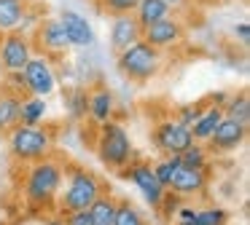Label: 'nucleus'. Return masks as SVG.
<instances>
[{"instance_id": "nucleus-25", "label": "nucleus", "mask_w": 250, "mask_h": 225, "mask_svg": "<svg viewBox=\"0 0 250 225\" xmlns=\"http://www.w3.org/2000/svg\"><path fill=\"white\" fill-rule=\"evenodd\" d=\"M180 166H188V169H207V150L202 142H191L183 153H178Z\"/></svg>"}, {"instance_id": "nucleus-34", "label": "nucleus", "mask_w": 250, "mask_h": 225, "mask_svg": "<svg viewBox=\"0 0 250 225\" xmlns=\"http://www.w3.org/2000/svg\"><path fill=\"white\" fill-rule=\"evenodd\" d=\"M231 35L237 38L242 46H248V43H250V24H248V21H239V24H234Z\"/></svg>"}, {"instance_id": "nucleus-37", "label": "nucleus", "mask_w": 250, "mask_h": 225, "mask_svg": "<svg viewBox=\"0 0 250 225\" xmlns=\"http://www.w3.org/2000/svg\"><path fill=\"white\" fill-rule=\"evenodd\" d=\"M46 225H65V220H49Z\"/></svg>"}, {"instance_id": "nucleus-22", "label": "nucleus", "mask_w": 250, "mask_h": 225, "mask_svg": "<svg viewBox=\"0 0 250 225\" xmlns=\"http://www.w3.org/2000/svg\"><path fill=\"white\" fill-rule=\"evenodd\" d=\"M19 110H22V99L14 94L0 96V131H11L19 123Z\"/></svg>"}, {"instance_id": "nucleus-23", "label": "nucleus", "mask_w": 250, "mask_h": 225, "mask_svg": "<svg viewBox=\"0 0 250 225\" xmlns=\"http://www.w3.org/2000/svg\"><path fill=\"white\" fill-rule=\"evenodd\" d=\"M89 217H92V225H113L116 201L110 196H100L97 201L89 206Z\"/></svg>"}, {"instance_id": "nucleus-35", "label": "nucleus", "mask_w": 250, "mask_h": 225, "mask_svg": "<svg viewBox=\"0 0 250 225\" xmlns=\"http://www.w3.org/2000/svg\"><path fill=\"white\" fill-rule=\"evenodd\" d=\"M164 3H167L169 5V8H172V14H178V11H186V8H188V0H164Z\"/></svg>"}, {"instance_id": "nucleus-13", "label": "nucleus", "mask_w": 250, "mask_h": 225, "mask_svg": "<svg viewBox=\"0 0 250 225\" xmlns=\"http://www.w3.org/2000/svg\"><path fill=\"white\" fill-rule=\"evenodd\" d=\"M245 137H248V126L234 121V118H229V115H223L221 123L215 126V131H212V137L207 139V145L212 150H218V153H226V150L239 148L245 142Z\"/></svg>"}, {"instance_id": "nucleus-26", "label": "nucleus", "mask_w": 250, "mask_h": 225, "mask_svg": "<svg viewBox=\"0 0 250 225\" xmlns=\"http://www.w3.org/2000/svg\"><path fill=\"white\" fill-rule=\"evenodd\" d=\"M113 225H148V223H146V217H143V214L132 206V204L121 201V204H116Z\"/></svg>"}, {"instance_id": "nucleus-19", "label": "nucleus", "mask_w": 250, "mask_h": 225, "mask_svg": "<svg viewBox=\"0 0 250 225\" xmlns=\"http://www.w3.org/2000/svg\"><path fill=\"white\" fill-rule=\"evenodd\" d=\"M27 8V0H0V32H19Z\"/></svg>"}, {"instance_id": "nucleus-29", "label": "nucleus", "mask_w": 250, "mask_h": 225, "mask_svg": "<svg viewBox=\"0 0 250 225\" xmlns=\"http://www.w3.org/2000/svg\"><path fill=\"white\" fill-rule=\"evenodd\" d=\"M67 105H70V115L73 118H83L89 107V91L83 89H73L70 96H67Z\"/></svg>"}, {"instance_id": "nucleus-11", "label": "nucleus", "mask_w": 250, "mask_h": 225, "mask_svg": "<svg viewBox=\"0 0 250 225\" xmlns=\"http://www.w3.org/2000/svg\"><path fill=\"white\" fill-rule=\"evenodd\" d=\"M35 43L41 46V51L46 56H62L70 51V40H67L65 30H62L60 19H43L35 27Z\"/></svg>"}, {"instance_id": "nucleus-7", "label": "nucleus", "mask_w": 250, "mask_h": 225, "mask_svg": "<svg viewBox=\"0 0 250 225\" xmlns=\"http://www.w3.org/2000/svg\"><path fill=\"white\" fill-rule=\"evenodd\" d=\"M33 56V38L24 32H3L0 35V67L6 73H22Z\"/></svg>"}, {"instance_id": "nucleus-21", "label": "nucleus", "mask_w": 250, "mask_h": 225, "mask_svg": "<svg viewBox=\"0 0 250 225\" xmlns=\"http://www.w3.org/2000/svg\"><path fill=\"white\" fill-rule=\"evenodd\" d=\"M49 112V105H46L43 96H27L22 99V110H19V123H27V126H41Z\"/></svg>"}, {"instance_id": "nucleus-20", "label": "nucleus", "mask_w": 250, "mask_h": 225, "mask_svg": "<svg viewBox=\"0 0 250 225\" xmlns=\"http://www.w3.org/2000/svg\"><path fill=\"white\" fill-rule=\"evenodd\" d=\"M169 14H172V8L164 0H137L135 11H132V16H135V21L140 27H148V24H153V21L164 19Z\"/></svg>"}, {"instance_id": "nucleus-4", "label": "nucleus", "mask_w": 250, "mask_h": 225, "mask_svg": "<svg viewBox=\"0 0 250 225\" xmlns=\"http://www.w3.org/2000/svg\"><path fill=\"white\" fill-rule=\"evenodd\" d=\"M8 148L19 161H41L51 153V134L43 126L17 123L8 131Z\"/></svg>"}, {"instance_id": "nucleus-14", "label": "nucleus", "mask_w": 250, "mask_h": 225, "mask_svg": "<svg viewBox=\"0 0 250 225\" xmlns=\"http://www.w3.org/2000/svg\"><path fill=\"white\" fill-rule=\"evenodd\" d=\"M140 38H143V27L135 21L132 14L110 16V48H113L116 54L124 51L132 43H137Z\"/></svg>"}, {"instance_id": "nucleus-18", "label": "nucleus", "mask_w": 250, "mask_h": 225, "mask_svg": "<svg viewBox=\"0 0 250 225\" xmlns=\"http://www.w3.org/2000/svg\"><path fill=\"white\" fill-rule=\"evenodd\" d=\"M221 118H223V107H218V105L205 107L202 115L191 123V137H194V142H207L212 137V131H215V126L221 123Z\"/></svg>"}, {"instance_id": "nucleus-31", "label": "nucleus", "mask_w": 250, "mask_h": 225, "mask_svg": "<svg viewBox=\"0 0 250 225\" xmlns=\"http://www.w3.org/2000/svg\"><path fill=\"white\" fill-rule=\"evenodd\" d=\"M202 110H205L202 105H186V107H180V110H178V118H175V121H180L183 126L191 129V123L202 115Z\"/></svg>"}, {"instance_id": "nucleus-30", "label": "nucleus", "mask_w": 250, "mask_h": 225, "mask_svg": "<svg viewBox=\"0 0 250 225\" xmlns=\"http://www.w3.org/2000/svg\"><path fill=\"white\" fill-rule=\"evenodd\" d=\"M43 21V16H41V11L38 8H27L24 11V16H22V27H19V32H24V35H30V32L35 30V27Z\"/></svg>"}, {"instance_id": "nucleus-6", "label": "nucleus", "mask_w": 250, "mask_h": 225, "mask_svg": "<svg viewBox=\"0 0 250 225\" xmlns=\"http://www.w3.org/2000/svg\"><path fill=\"white\" fill-rule=\"evenodd\" d=\"M183 38H186V27L178 14H169L164 19L153 21V24L143 27V40L148 46H153L156 51H169V48L180 46Z\"/></svg>"}, {"instance_id": "nucleus-32", "label": "nucleus", "mask_w": 250, "mask_h": 225, "mask_svg": "<svg viewBox=\"0 0 250 225\" xmlns=\"http://www.w3.org/2000/svg\"><path fill=\"white\" fill-rule=\"evenodd\" d=\"M6 83L11 86V94H27V83H24V75L22 73H6Z\"/></svg>"}, {"instance_id": "nucleus-36", "label": "nucleus", "mask_w": 250, "mask_h": 225, "mask_svg": "<svg viewBox=\"0 0 250 225\" xmlns=\"http://www.w3.org/2000/svg\"><path fill=\"white\" fill-rule=\"evenodd\" d=\"M196 5H215V3H221V0H194Z\"/></svg>"}, {"instance_id": "nucleus-8", "label": "nucleus", "mask_w": 250, "mask_h": 225, "mask_svg": "<svg viewBox=\"0 0 250 225\" xmlns=\"http://www.w3.org/2000/svg\"><path fill=\"white\" fill-rule=\"evenodd\" d=\"M22 75H24L30 96H43L46 99L57 89V75H54V67H51V56H46V54H33L30 62L24 64Z\"/></svg>"}, {"instance_id": "nucleus-9", "label": "nucleus", "mask_w": 250, "mask_h": 225, "mask_svg": "<svg viewBox=\"0 0 250 225\" xmlns=\"http://www.w3.org/2000/svg\"><path fill=\"white\" fill-rule=\"evenodd\" d=\"M153 142H156V148L164 150V153L178 155V153H183V150L194 142V137H191V129L188 126H183L180 121L169 118V121H162L156 129H153Z\"/></svg>"}, {"instance_id": "nucleus-28", "label": "nucleus", "mask_w": 250, "mask_h": 225, "mask_svg": "<svg viewBox=\"0 0 250 225\" xmlns=\"http://www.w3.org/2000/svg\"><path fill=\"white\" fill-rule=\"evenodd\" d=\"M97 5L108 16H121V14H132L137 0H97Z\"/></svg>"}, {"instance_id": "nucleus-33", "label": "nucleus", "mask_w": 250, "mask_h": 225, "mask_svg": "<svg viewBox=\"0 0 250 225\" xmlns=\"http://www.w3.org/2000/svg\"><path fill=\"white\" fill-rule=\"evenodd\" d=\"M65 225H92L89 209H76V212H65Z\"/></svg>"}, {"instance_id": "nucleus-17", "label": "nucleus", "mask_w": 250, "mask_h": 225, "mask_svg": "<svg viewBox=\"0 0 250 225\" xmlns=\"http://www.w3.org/2000/svg\"><path fill=\"white\" fill-rule=\"evenodd\" d=\"M113 110H116V99H113V91H110V89H97V91L89 94L86 115L92 118L94 123L113 121Z\"/></svg>"}, {"instance_id": "nucleus-3", "label": "nucleus", "mask_w": 250, "mask_h": 225, "mask_svg": "<svg viewBox=\"0 0 250 225\" xmlns=\"http://www.w3.org/2000/svg\"><path fill=\"white\" fill-rule=\"evenodd\" d=\"M97 155L105 166L110 169H124L132 158V142L129 134L121 123L105 121L100 123V137H97Z\"/></svg>"}, {"instance_id": "nucleus-27", "label": "nucleus", "mask_w": 250, "mask_h": 225, "mask_svg": "<svg viewBox=\"0 0 250 225\" xmlns=\"http://www.w3.org/2000/svg\"><path fill=\"white\" fill-rule=\"evenodd\" d=\"M178 166H180L178 155H169V158L159 161V164L153 166V174H156L159 185H162V188H167V185H169V180H172V174H175V169H178Z\"/></svg>"}, {"instance_id": "nucleus-24", "label": "nucleus", "mask_w": 250, "mask_h": 225, "mask_svg": "<svg viewBox=\"0 0 250 225\" xmlns=\"http://www.w3.org/2000/svg\"><path fill=\"white\" fill-rule=\"evenodd\" d=\"M223 115H229V118H234V121H239V123L248 126L250 123V99H248V94H239V96L226 99V105H223Z\"/></svg>"}, {"instance_id": "nucleus-1", "label": "nucleus", "mask_w": 250, "mask_h": 225, "mask_svg": "<svg viewBox=\"0 0 250 225\" xmlns=\"http://www.w3.org/2000/svg\"><path fill=\"white\" fill-rule=\"evenodd\" d=\"M62 166L57 161H51L49 155L41 161H33L27 171V180H24V196L33 206H49L57 198L62 185Z\"/></svg>"}, {"instance_id": "nucleus-38", "label": "nucleus", "mask_w": 250, "mask_h": 225, "mask_svg": "<svg viewBox=\"0 0 250 225\" xmlns=\"http://www.w3.org/2000/svg\"><path fill=\"white\" fill-rule=\"evenodd\" d=\"M94 3H97V0H94Z\"/></svg>"}, {"instance_id": "nucleus-39", "label": "nucleus", "mask_w": 250, "mask_h": 225, "mask_svg": "<svg viewBox=\"0 0 250 225\" xmlns=\"http://www.w3.org/2000/svg\"><path fill=\"white\" fill-rule=\"evenodd\" d=\"M0 35H3V32H0Z\"/></svg>"}, {"instance_id": "nucleus-5", "label": "nucleus", "mask_w": 250, "mask_h": 225, "mask_svg": "<svg viewBox=\"0 0 250 225\" xmlns=\"http://www.w3.org/2000/svg\"><path fill=\"white\" fill-rule=\"evenodd\" d=\"M100 196H103V182L86 169H73L67 177V188L60 198V212L89 209Z\"/></svg>"}, {"instance_id": "nucleus-15", "label": "nucleus", "mask_w": 250, "mask_h": 225, "mask_svg": "<svg viewBox=\"0 0 250 225\" xmlns=\"http://www.w3.org/2000/svg\"><path fill=\"white\" fill-rule=\"evenodd\" d=\"M207 188V169H188V166H178L169 180L167 190L178 193V196H188V193H202Z\"/></svg>"}, {"instance_id": "nucleus-16", "label": "nucleus", "mask_w": 250, "mask_h": 225, "mask_svg": "<svg viewBox=\"0 0 250 225\" xmlns=\"http://www.w3.org/2000/svg\"><path fill=\"white\" fill-rule=\"evenodd\" d=\"M178 225H226V209L221 206H210V209H188L180 206L175 212Z\"/></svg>"}, {"instance_id": "nucleus-2", "label": "nucleus", "mask_w": 250, "mask_h": 225, "mask_svg": "<svg viewBox=\"0 0 250 225\" xmlns=\"http://www.w3.org/2000/svg\"><path fill=\"white\" fill-rule=\"evenodd\" d=\"M119 70L124 78L146 83V80H151L162 70V51H156V48L148 46L140 38L137 43H132L124 51H119Z\"/></svg>"}, {"instance_id": "nucleus-12", "label": "nucleus", "mask_w": 250, "mask_h": 225, "mask_svg": "<svg viewBox=\"0 0 250 225\" xmlns=\"http://www.w3.org/2000/svg\"><path fill=\"white\" fill-rule=\"evenodd\" d=\"M57 19H60V24H62V30H65L73 48H86L94 43V27L83 14H78V11H62Z\"/></svg>"}, {"instance_id": "nucleus-10", "label": "nucleus", "mask_w": 250, "mask_h": 225, "mask_svg": "<svg viewBox=\"0 0 250 225\" xmlns=\"http://www.w3.org/2000/svg\"><path fill=\"white\" fill-rule=\"evenodd\" d=\"M121 177H126V180L135 182L151 206H159V204H162L164 190H167V188L159 185V180H156V174H153V166H151V164H143V161L126 164L124 169H121Z\"/></svg>"}]
</instances>
